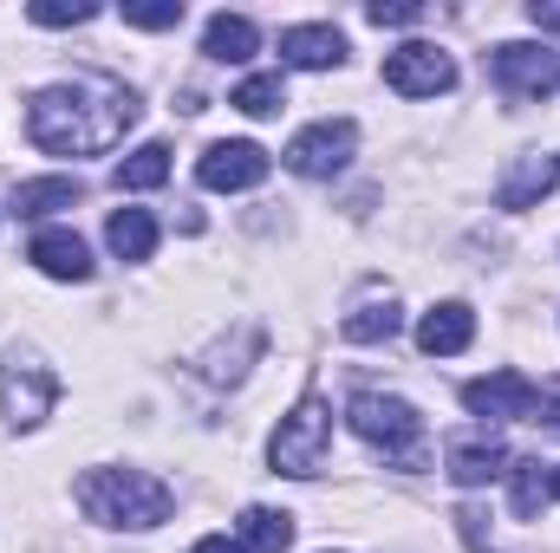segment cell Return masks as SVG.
<instances>
[{"mask_svg":"<svg viewBox=\"0 0 560 553\" xmlns=\"http://www.w3.org/2000/svg\"><path fill=\"white\" fill-rule=\"evenodd\" d=\"M346 423L365 449H378L392 469H423V449H430V430L405 398H385V391H359L346 404Z\"/></svg>","mask_w":560,"mask_h":553,"instance_id":"obj_3","label":"cell"},{"mask_svg":"<svg viewBox=\"0 0 560 553\" xmlns=\"http://www.w3.org/2000/svg\"><path fill=\"white\" fill-rule=\"evenodd\" d=\"M365 20H372V26H418L423 7L418 0H378V7H365Z\"/></svg>","mask_w":560,"mask_h":553,"instance_id":"obj_26","label":"cell"},{"mask_svg":"<svg viewBox=\"0 0 560 553\" xmlns=\"http://www.w3.org/2000/svg\"><path fill=\"white\" fill-rule=\"evenodd\" d=\"M189 553H242V541H229V534H202Z\"/></svg>","mask_w":560,"mask_h":553,"instance_id":"obj_28","label":"cell"},{"mask_svg":"<svg viewBox=\"0 0 560 553\" xmlns=\"http://www.w3.org/2000/svg\"><path fill=\"white\" fill-rule=\"evenodd\" d=\"M469 339H476V313H469L463 299H443V306H430L418 319V352L423 358H456V352H469Z\"/></svg>","mask_w":560,"mask_h":553,"instance_id":"obj_11","label":"cell"},{"mask_svg":"<svg viewBox=\"0 0 560 553\" xmlns=\"http://www.w3.org/2000/svg\"><path fill=\"white\" fill-rule=\"evenodd\" d=\"M92 13H98L92 0H33V7H26L33 26H85Z\"/></svg>","mask_w":560,"mask_h":553,"instance_id":"obj_25","label":"cell"},{"mask_svg":"<svg viewBox=\"0 0 560 553\" xmlns=\"http://www.w3.org/2000/svg\"><path fill=\"white\" fill-rule=\"evenodd\" d=\"M535 423H548V430H560V385L548 391V398H541V416H535Z\"/></svg>","mask_w":560,"mask_h":553,"instance_id":"obj_29","label":"cell"},{"mask_svg":"<svg viewBox=\"0 0 560 553\" xmlns=\"http://www.w3.org/2000/svg\"><path fill=\"white\" fill-rule=\"evenodd\" d=\"M385 85H392L398 98H436V92L456 85V66H450L443 46H430V39H405L398 52H385Z\"/></svg>","mask_w":560,"mask_h":553,"instance_id":"obj_8","label":"cell"},{"mask_svg":"<svg viewBox=\"0 0 560 553\" xmlns=\"http://www.w3.org/2000/svg\"><path fill=\"white\" fill-rule=\"evenodd\" d=\"M509 482H515V515L535 521L541 502H548V462H535V456H509Z\"/></svg>","mask_w":560,"mask_h":553,"instance_id":"obj_22","label":"cell"},{"mask_svg":"<svg viewBox=\"0 0 560 553\" xmlns=\"http://www.w3.org/2000/svg\"><path fill=\"white\" fill-rule=\"evenodd\" d=\"M280 59L300 66V72H326L346 59V33L339 26H287L280 33Z\"/></svg>","mask_w":560,"mask_h":553,"instance_id":"obj_14","label":"cell"},{"mask_svg":"<svg viewBox=\"0 0 560 553\" xmlns=\"http://www.w3.org/2000/svg\"><path fill=\"white\" fill-rule=\"evenodd\" d=\"M443 462H450V482H456V489H482V482L509 475V449H502L495 436H456Z\"/></svg>","mask_w":560,"mask_h":553,"instance_id":"obj_13","label":"cell"},{"mask_svg":"<svg viewBox=\"0 0 560 553\" xmlns=\"http://www.w3.org/2000/svg\"><path fill=\"white\" fill-rule=\"evenodd\" d=\"M26 261L46 280H92V248H85L72 228H39L33 248H26Z\"/></svg>","mask_w":560,"mask_h":553,"instance_id":"obj_12","label":"cell"},{"mask_svg":"<svg viewBox=\"0 0 560 553\" xmlns=\"http://www.w3.org/2000/svg\"><path fill=\"white\" fill-rule=\"evenodd\" d=\"M326 449H332V411H326V398L319 391H306L293 411L280 416L275 443H268V462H275V475H319L326 469Z\"/></svg>","mask_w":560,"mask_h":553,"instance_id":"obj_4","label":"cell"},{"mask_svg":"<svg viewBox=\"0 0 560 553\" xmlns=\"http://www.w3.org/2000/svg\"><path fill=\"white\" fill-rule=\"evenodd\" d=\"M52 404H59V378L33 352H0V416L13 430H33L52 416Z\"/></svg>","mask_w":560,"mask_h":553,"instance_id":"obj_5","label":"cell"},{"mask_svg":"<svg viewBox=\"0 0 560 553\" xmlns=\"http://www.w3.org/2000/svg\"><path fill=\"white\" fill-rule=\"evenodd\" d=\"M105 242H112L118 261H150V255H156V215H150V209H118V215L105 222Z\"/></svg>","mask_w":560,"mask_h":553,"instance_id":"obj_18","label":"cell"},{"mask_svg":"<svg viewBox=\"0 0 560 553\" xmlns=\"http://www.w3.org/2000/svg\"><path fill=\"white\" fill-rule=\"evenodd\" d=\"M548 502H560V469H548Z\"/></svg>","mask_w":560,"mask_h":553,"instance_id":"obj_30","label":"cell"},{"mask_svg":"<svg viewBox=\"0 0 560 553\" xmlns=\"http://www.w3.org/2000/svg\"><path fill=\"white\" fill-rule=\"evenodd\" d=\"M79 196H85V183H79V176H33V183H20V189H13V215H20V222H39V215L72 209Z\"/></svg>","mask_w":560,"mask_h":553,"instance_id":"obj_16","label":"cell"},{"mask_svg":"<svg viewBox=\"0 0 560 553\" xmlns=\"http://www.w3.org/2000/svg\"><path fill=\"white\" fill-rule=\"evenodd\" d=\"M125 26L170 33V26H183V0H125Z\"/></svg>","mask_w":560,"mask_h":553,"instance_id":"obj_24","label":"cell"},{"mask_svg":"<svg viewBox=\"0 0 560 553\" xmlns=\"http://www.w3.org/2000/svg\"><path fill=\"white\" fill-rule=\"evenodd\" d=\"M463 404L482 423H528V416H541V391L522 372H489V378L463 385Z\"/></svg>","mask_w":560,"mask_h":553,"instance_id":"obj_10","label":"cell"},{"mask_svg":"<svg viewBox=\"0 0 560 553\" xmlns=\"http://www.w3.org/2000/svg\"><path fill=\"white\" fill-rule=\"evenodd\" d=\"M293 548V515L280 508H248L242 515V553H287Z\"/></svg>","mask_w":560,"mask_h":553,"instance_id":"obj_19","label":"cell"},{"mask_svg":"<svg viewBox=\"0 0 560 553\" xmlns=\"http://www.w3.org/2000/svg\"><path fill=\"white\" fill-rule=\"evenodd\" d=\"M555 163H541V156H515V169L502 176V189H495V202L502 209H535L548 189H555Z\"/></svg>","mask_w":560,"mask_h":553,"instance_id":"obj_17","label":"cell"},{"mask_svg":"<svg viewBox=\"0 0 560 553\" xmlns=\"http://www.w3.org/2000/svg\"><path fill=\"white\" fill-rule=\"evenodd\" d=\"M489 72H495V85H502L509 98H548L560 85L555 52H548V46H522V39L495 46V52H489Z\"/></svg>","mask_w":560,"mask_h":553,"instance_id":"obj_9","label":"cell"},{"mask_svg":"<svg viewBox=\"0 0 560 553\" xmlns=\"http://www.w3.org/2000/svg\"><path fill=\"white\" fill-rule=\"evenodd\" d=\"M398 326H405L398 299H365L359 313H346V326H339V332H346L352 345H378V339H392Z\"/></svg>","mask_w":560,"mask_h":553,"instance_id":"obj_20","label":"cell"},{"mask_svg":"<svg viewBox=\"0 0 560 553\" xmlns=\"http://www.w3.org/2000/svg\"><path fill=\"white\" fill-rule=\"evenodd\" d=\"M268 169H275V156H268L261 143L229 138V143H209V150H202L196 183H202V189H215V196H242V189H261V183H268Z\"/></svg>","mask_w":560,"mask_h":553,"instance_id":"obj_6","label":"cell"},{"mask_svg":"<svg viewBox=\"0 0 560 553\" xmlns=\"http://www.w3.org/2000/svg\"><path fill=\"white\" fill-rule=\"evenodd\" d=\"M229 105H235L242 118H275L280 105H287V85H280V72H255V79H242V85L229 92Z\"/></svg>","mask_w":560,"mask_h":553,"instance_id":"obj_23","label":"cell"},{"mask_svg":"<svg viewBox=\"0 0 560 553\" xmlns=\"http://www.w3.org/2000/svg\"><path fill=\"white\" fill-rule=\"evenodd\" d=\"M112 183H118V189H156V183H170V143H138V150L112 169Z\"/></svg>","mask_w":560,"mask_h":553,"instance_id":"obj_21","label":"cell"},{"mask_svg":"<svg viewBox=\"0 0 560 553\" xmlns=\"http://www.w3.org/2000/svg\"><path fill=\"white\" fill-rule=\"evenodd\" d=\"M255 46H261V26H255L248 13H215V20L202 26V52H209L215 66H248Z\"/></svg>","mask_w":560,"mask_h":553,"instance_id":"obj_15","label":"cell"},{"mask_svg":"<svg viewBox=\"0 0 560 553\" xmlns=\"http://www.w3.org/2000/svg\"><path fill=\"white\" fill-rule=\"evenodd\" d=\"M138 118H143V105L125 79L85 72V79H59V85L33 92L26 138L39 143L46 156H105V150L125 143V131Z\"/></svg>","mask_w":560,"mask_h":553,"instance_id":"obj_1","label":"cell"},{"mask_svg":"<svg viewBox=\"0 0 560 553\" xmlns=\"http://www.w3.org/2000/svg\"><path fill=\"white\" fill-rule=\"evenodd\" d=\"M528 20H535L541 33H560V7H555V0H535V7H528Z\"/></svg>","mask_w":560,"mask_h":553,"instance_id":"obj_27","label":"cell"},{"mask_svg":"<svg viewBox=\"0 0 560 553\" xmlns=\"http://www.w3.org/2000/svg\"><path fill=\"white\" fill-rule=\"evenodd\" d=\"M352 150H359V125L352 118H326V125H306L300 138L287 143V169L326 183V176H339L352 163Z\"/></svg>","mask_w":560,"mask_h":553,"instance_id":"obj_7","label":"cell"},{"mask_svg":"<svg viewBox=\"0 0 560 553\" xmlns=\"http://www.w3.org/2000/svg\"><path fill=\"white\" fill-rule=\"evenodd\" d=\"M555 169H560V163H555Z\"/></svg>","mask_w":560,"mask_h":553,"instance_id":"obj_31","label":"cell"},{"mask_svg":"<svg viewBox=\"0 0 560 553\" xmlns=\"http://www.w3.org/2000/svg\"><path fill=\"white\" fill-rule=\"evenodd\" d=\"M79 508L98 528H131V534H143V528H163L170 521L176 495L156 475H143V469H85L79 475Z\"/></svg>","mask_w":560,"mask_h":553,"instance_id":"obj_2","label":"cell"}]
</instances>
